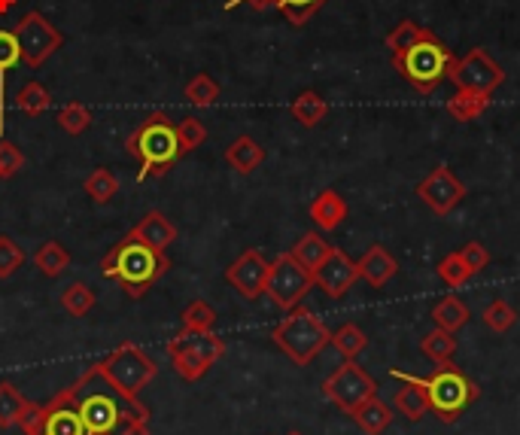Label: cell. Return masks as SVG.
<instances>
[{
  "mask_svg": "<svg viewBox=\"0 0 520 435\" xmlns=\"http://www.w3.org/2000/svg\"><path fill=\"white\" fill-rule=\"evenodd\" d=\"M70 399L77 402L80 417L86 423L89 432H101V435H116L128 420H143L150 423V408H146L137 396L122 393L101 369L98 362L89 366L80 381H73L67 387Z\"/></svg>",
  "mask_w": 520,
  "mask_h": 435,
  "instance_id": "cell-1",
  "label": "cell"
},
{
  "mask_svg": "<svg viewBox=\"0 0 520 435\" xmlns=\"http://www.w3.org/2000/svg\"><path fill=\"white\" fill-rule=\"evenodd\" d=\"M168 268H171L168 253L131 241L128 235L116 241L113 250L101 259V274L113 280L128 299H143Z\"/></svg>",
  "mask_w": 520,
  "mask_h": 435,
  "instance_id": "cell-2",
  "label": "cell"
},
{
  "mask_svg": "<svg viewBox=\"0 0 520 435\" xmlns=\"http://www.w3.org/2000/svg\"><path fill=\"white\" fill-rule=\"evenodd\" d=\"M125 150L128 156L140 162V174H137L140 183L146 177H165L183 156L180 140H177V125L162 110L150 113L128 134Z\"/></svg>",
  "mask_w": 520,
  "mask_h": 435,
  "instance_id": "cell-3",
  "label": "cell"
},
{
  "mask_svg": "<svg viewBox=\"0 0 520 435\" xmlns=\"http://www.w3.org/2000/svg\"><path fill=\"white\" fill-rule=\"evenodd\" d=\"M393 67H396V74L405 83H411L417 92L432 95L444 80H451L454 67H457V55L444 46L435 34H429L420 43L408 46L405 52H396Z\"/></svg>",
  "mask_w": 520,
  "mask_h": 435,
  "instance_id": "cell-4",
  "label": "cell"
},
{
  "mask_svg": "<svg viewBox=\"0 0 520 435\" xmlns=\"http://www.w3.org/2000/svg\"><path fill=\"white\" fill-rule=\"evenodd\" d=\"M329 338H332V332L326 329V323L308 308H292L289 317H283L271 329V341L295 362V366H311V362L326 350Z\"/></svg>",
  "mask_w": 520,
  "mask_h": 435,
  "instance_id": "cell-5",
  "label": "cell"
},
{
  "mask_svg": "<svg viewBox=\"0 0 520 435\" xmlns=\"http://www.w3.org/2000/svg\"><path fill=\"white\" fill-rule=\"evenodd\" d=\"M426 384V396H429V411L441 420V423H457L478 399V384L460 369V366H438L429 378H423Z\"/></svg>",
  "mask_w": 520,
  "mask_h": 435,
  "instance_id": "cell-6",
  "label": "cell"
},
{
  "mask_svg": "<svg viewBox=\"0 0 520 435\" xmlns=\"http://www.w3.org/2000/svg\"><path fill=\"white\" fill-rule=\"evenodd\" d=\"M98 369L128 396H137L146 384H153L159 375V366L153 356H146L137 344L122 341L113 347L104 359H98Z\"/></svg>",
  "mask_w": 520,
  "mask_h": 435,
  "instance_id": "cell-7",
  "label": "cell"
},
{
  "mask_svg": "<svg viewBox=\"0 0 520 435\" xmlns=\"http://www.w3.org/2000/svg\"><path fill=\"white\" fill-rule=\"evenodd\" d=\"M311 289H314V274L305 265L295 262L292 253H280L271 262V271H268V280H265V293L277 308H283V311L299 308Z\"/></svg>",
  "mask_w": 520,
  "mask_h": 435,
  "instance_id": "cell-8",
  "label": "cell"
},
{
  "mask_svg": "<svg viewBox=\"0 0 520 435\" xmlns=\"http://www.w3.org/2000/svg\"><path fill=\"white\" fill-rule=\"evenodd\" d=\"M323 396L332 405H338L344 414H353L362 402H368L371 396H378V384L362 366H356V359H347L341 369H335L323 381Z\"/></svg>",
  "mask_w": 520,
  "mask_h": 435,
  "instance_id": "cell-9",
  "label": "cell"
},
{
  "mask_svg": "<svg viewBox=\"0 0 520 435\" xmlns=\"http://www.w3.org/2000/svg\"><path fill=\"white\" fill-rule=\"evenodd\" d=\"M19 49H22V61L28 67H43L61 46H64V34L37 10L25 13L19 19V25L13 28Z\"/></svg>",
  "mask_w": 520,
  "mask_h": 435,
  "instance_id": "cell-10",
  "label": "cell"
},
{
  "mask_svg": "<svg viewBox=\"0 0 520 435\" xmlns=\"http://www.w3.org/2000/svg\"><path fill=\"white\" fill-rule=\"evenodd\" d=\"M505 80V70L493 61V55L487 49H472L463 58H457V67L451 74V83L457 89L466 92H478V95H493Z\"/></svg>",
  "mask_w": 520,
  "mask_h": 435,
  "instance_id": "cell-11",
  "label": "cell"
},
{
  "mask_svg": "<svg viewBox=\"0 0 520 435\" xmlns=\"http://www.w3.org/2000/svg\"><path fill=\"white\" fill-rule=\"evenodd\" d=\"M417 195L420 201L438 213V216H448L463 198H466V186L460 183V177L448 168V165H438L432 174H426L420 183H417Z\"/></svg>",
  "mask_w": 520,
  "mask_h": 435,
  "instance_id": "cell-12",
  "label": "cell"
},
{
  "mask_svg": "<svg viewBox=\"0 0 520 435\" xmlns=\"http://www.w3.org/2000/svg\"><path fill=\"white\" fill-rule=\"evenodd\" d=\"M271 262L259 253V250H244L229 268H226V280L238 289V293L250 302H256L265 293V280H268Z\"/></svg>",
  "mask_w": 520,
  "mask_h": 435,
  "instance_id": "cell-13",
  "label": "cell"
},
{
  "mask_svg": "<svg viewBox=\"0 0 520 435\" xmlns=\"http://www.w3.org/2000/svg\"><path fill=\"white\" fill-rule=\"evenodd\" d=\"M356 280H359L356 262L344 250H338V247H332L326 262L314 271V286H320L329 299H341L344 293H350V286Z\"/></svg>",
  "mask_w": 520,
  "mask_h": 435,
  "instance_id": "cell-14",
  "label": "cell"
},
{
  "mask_svg": "<svg viewBox=\"0 0 520 435\" xmlns=\"http://www.w3.org/2000/svg\"><path fill=\"white\" fill-rule=\"evenodd\" d=\"M40 435H89L77 402L70 399L67 390H61L58 396H52V402L46 405V420Z\"/></svg>",
  "mask_w": 520,
  "mask_h": 435,
  "instance_id": "cell-15",
  "label": "cell"
},
{
  "mask_svg": "<svg viewBox=\"0 0 520 435\" xmlns=\"http://www.w3.org/2000/svg\"><path fill=\"white\" fill-rule=\"evenodd\" d=\"M128 238L131 241H140L146 247H153V250L168 253V247L177 241V226L168 220L162 210H146L140 220H137V226L128 232Z\"/></svg>",
  "mask_w": 520,
  "mask_h": 435,
  "instance_id": "cell-16",
  "label": "cell"
},
{
  "mask_svg": "<svg viewBox=\"0 0 520 435\" xmlns=\"http://www.w3.org/2000/svg\"><path fill=\"white\" fill-rule=\"evenodd\" d=\"M390 378H396L402 387L396 390V396H393V408L402 414V417H408L411 423H417V420H423L426 414H429V396H426V384H423V378H414V375H402V372H390Z\"/></svg>",
  "mask_w": 520,
  "mask_h": 435,
  "instance_id": "cell-17",
  "label": "cell"
},
{
  "mask_svg": "<svg viewBox=\"0 0 520 435\" xmlns=\"http://www.w3.org/2000/svg\"><path fill=\"white\" fill-rule=\"evenodd\" d=\"M356 271H359V277L368 283V286H375V289H381V286H387L393 277H396V271H399V265H396V259L384 250V247H368L365 250V256L356 262Z\"/></svg>",
  "mask_w": 520,
  "mask_h": 435,
  "instance_id": "cell-18",
  "label": "cell"
},
{
  "mask_svg": "<svg viewBox=\"0 0 520 435\" xmlns=\"http://www.w3.org/2000/svg\"><path fill=\"white\" fill-rule=\"evenodd\" d=\"M308 213H311V220L317 223V229L335 232V229L347 220V201H344L335 189H323V192L311 201Z\"/></svg>",
  "mask_w": 520,
  "mask_h": 435,
  "instance_id": "cell-19",
  "label": "cell"
},
{
  "mask_svg": "<svg viewBox=\"0 0 520 435\" xmlns=\"http://www.w3.org/2000/svg\"><path fill=\"white\" fill-rule=\"evenodd\" d=\"M168 350H189V353H198L204 356L210 366H216L219 356L226 353V341H222L213 329L210 332H180L174 341H168Z\"/></svg>",
  "mask_w": 520,
  "mask_h": 435,
  "instance_id": "cell-20",
  "label": "cell"
},
{
  "mask_svg": "<svg viewBox=\"0 0 520 435\" xmlns=\"http://www.w3.org/2000/svg\"><path fill=\"white\" fill-rule=\"evenodd\" d=\"M350 417L356 420V426H359L365 435H381V432H387L390 423H393V408H390L387 402H381L378 396H371V399L362 402Z\"/></svg>",
  "mask_w": 520,
  "mask_h": 435,
  "instance_id": "cell-21",
  "label": "cell"
},
{
  "mask_svg": "<svg viewBox=\"0 0 520 435\" xmlns=\"http://www.w3.org/2000/svg\"><path fill=\"white\" fill-rule=\"evenodd\" d=\"M292 259L299 262V265H305L311 274L326 262V256L332 253V244L323 238V235H317V232H308V235H302L299 238V244H292Z\"/></svg>",
  "mask_w": 520,
  "mask_h": 435,
  "instance_id": "cell-22",
  "label": "cell"
},
{
  "mask_svg": "<svg viewBox=\"0 0 520 435\" xmlns=\"http://www.w3.org/2000/svg\"><path fill=\"white\" fill-rule=\"evenodd\" d=\"M226 162L238 171V174H253L262 162H265V150L253 137H238L232 147L226 150Z\"/></svg>",
  "mask_w": 520,
  "mask_h": 435,
  "instance_id": "cell-23",
  "label": "cell"
},
{
  "mask_svg": "<svg viewBox=\"0 0 520 435\" xmlns=\"http://www.w3.org/2000/svg\"><path fill=\"white\" fill-rule=\"evenodd\" d=\"M469 308L460 296H444L435 308H432V320L438 329H448V332H457L469 323Z\"/></svg>",
  "mask_w": 520,
  "mask_h": 435,
  "instance_id": "cell-24",
  "label": "cell"
},
{
  "mask_svg": "<svg viewBox=\"0 0 520 435\" xmlns=\"http://www.w3.org/2000/svg\"><path fill=\"white\" fill-rule=\"evenodd\" d=\"M420 350H423L432 362L444 366V362H451L454 353H457V338H454V332L435 326L432 332H426V335L420 338Z\"/></svg>",
  "mask_w": 520,
  "mask_h": 435,
  "instance_id": "cell-25",
  "label": "cell"
},
{
  "mask_svg": "<svg viewBox=\"0 0 520 435\" xmlns=\"http://www.w3.org/2000/svg\"><path fill=\"white\" fill-rule=\"evenodd\" d=\"M28 399L10 384V381H0V429H13L19 426L22 414L28 411Z\"/></svg>",
  "mask_w": 520,
  "mask_h": 435,
  "instance_id": "cell-26",
  "label": "cell"
},
{
  "mask_svg": "<svg viewBox=\"0 0 520 435\" xmlns=\"http://www.w3.org/2000/svg\"><path fill=\"white\" fill-rule=\"evenodd\" d=\"M487 107H490V95H478V92H466V89H457V95L448 101V113L457 122H472V119L484 116Z\"/></svg>",
  "mask_w": 520,
  "mask_h": 435,
  "instance_id": "cell-27",
  "label": "cell"
},
{
  "mask_svg": "<svg viewBox=\"0 0 520 435\" xmlns=\"http://www.w3.org/2000/svg\"><path fill=\"white\" fill-rule=\"evenodd\" d=\"M326 113H329V104L317 92H302V95H295V101H292V116L299 119L305 128L320 125L326 119Z\"/></svg>",
  "mask_w": 520,
  "mask_h": 435,
  "instance_id": "cell-28",
  "label": "cell"
},
{
  "mask_svg": "<svg viewBox=\"0 0 520 435\" xmlns=\"http://www.w3.org/2000/svg\"><path fill=\"white\" fill-rule=\"evenodd\" d=\"M34 265L40 268V274L46 277H61L70 268V253L58 244V241H46L40 244V250L34 253Z\"/></svg>",
  "mask_w": 520,
  "mask_h": 435,
  "instance_id": "cell-29",
  "label": "cell"
},
{
  "mask_svg": "<svg viewBox=\"0 0 520 435\" xmlns=\"http://www.w3.org/2000/svg\"><path fill=\"white\" fill-rule=\"evenodd\" d=\"M329 344L344 356V359H356L365 347H368V335L356 326V323H344L332 332Z\"/></svg>",
  "mask_w": 520,
  "mask_h": 435,
  "instance_id": "cell-30",
  "label": "cell"
},
{
  "mask_svg": "<svg viewBox=\"0 0 520 435\" xmlns=\"http://www.w3.org/2000/svg\"><path fill=\"white\" fill-rule=\"evenodd\" d=\"M168 356H171V366H174V372H177L183 381H189V384L201 381V378H204V375L213 369L204 356L189 353V350H168Z\"/></svg>",
  "mask_w": 520,
  "mask_h": 435,
  "instance_id": "cell-31",
  "label": "cell"
},
{
  "mask_svg": "<svg viewBox=\"0 0 520 435\" xmlns=\"http://www.w3.org/2000/svg\"><path fill=\"white\" fill-rule=\"evenodd\" d=\"M16 107H19L25 116H43V113L52 107V95H49L37 80H31V83H25V86L16 92Z\"/></svg>",
  "mask_w": 520,
  "mask_h": 435,
  "instance_id": "cell-32",
  "label": "cell"
},
{
  "mask_svg": "<svg viewBox=\"0 0 520 435\" xmlns=\"http://www.w3.org/2000/svg\"><path fill=\"white\" fill-rule=\"evenodd\" d=\"M61 308L70 317H86L95 308V293L86 283H70V286H64V293H61Z\"/></svg>",
  "mask_w": 520,
  "mask_h": 435,
  "instance_id": "cell-33",
  "label": "cell"
},
{
  "mask_svg": "<svg viewBox=\"0 0 520 435\" xmlns=\"http://www.w3.org/2000/svg\"><path fill=\"white\" fill-rule=\"evenodd\" d=\"M119 192V180L110 168H98L86 177V195L95 201V204H107L113 201V195Z\"/></svg>",
  "mask_w": 520,
  "mask_h": 435,
  "instance_id": "cell-34",
  "label": "cell"
},
{
  "mask_svg": "<svg viewBox=\"0 0 520 435\" xmlns=\"http://www.w3.org/2000/svg\"><path fill=\"white\" fill-rule=\"evenodd\" d=\"M432 31H426L423 25H417V22H411V19H402L390 34H387V49L396 55V52H405L408 46H414V43H420L423 37H429Z\"/></svg>",
  "mask_w": 520,
  "mask_h": 435,
  "instance_id": "cell-35",
  "label": "cell"
},
{
  "mask_svg": "<svg viewBox=\"0 0 520 435\" xmlns=\"http://www.w3.org/2000/svg\"><path fill=\"white\" fill-rule=\"evenodd\" d=\"M438 277H441V283L444 286H451V289H457V286H463V283H469L472 277H475V271L463 262V256L460 253H451V256H444L441 262H438Z\"/></svg>",
  "mask_w": 520,
  "mask_h": 435,
  "instance_id": "cell-36",
  "label": "cell"
},
{
  "mask_svg": "<svg viewBox=\"0 0 520 435\" xmlns=\"http://www.w3.org/2000/svg\"><path fill=\"white\" fill-rule=\"evenodd\" d=\"M329 4V0H274V7L295 25V28H302L317 10H323Z\"/></svg>",
  "mask_w": 520,
  "mask_h": 435,
  "instance_id": "cell-37",
  "label": "cell"
},
{
  "mask_svg": "<svg viewBox=\"0 0 520 435\" xmlns=\"http://www.w3.org/2000/svg\"><path fill=\"white\" fill-rule=\"evenodd\" d=\"M55 122L67 131V134H83L89 125H92V113H89V107L86 104H80V101H70V104H64L61 110H58V116H55Z\"/></svg>",
  "mask_w": 520,
  "mask_h": 435,
  "instance_id": "cell-38",
  "label": "cell"
},
{
  "mask_svg": "<svg viewBox=\"0 0 520 435\" xmlns=\"http://www.w3.org/2000/svg\"><path fill=\"white\" fill-rule=\"evenodd\" d=\"M186 101H189L192 107H198V110L213 107V104L219 101V86L213 83V77L198 74V77L189 80V86H186Z\"/></svg>",
  "mask_w": 520,
  "mask_h": 435,
  "instance_id": "cell-39",
  "label": "cell"
},
{
  "mask_svg": "<svg viewBox=\"0 0 520 435\" xmlns=\"http://www.w3.org/2000/svg\"><path fill=\"white\" fill-rule=\"evenodd\" d=\"M484 323H487V329L490 332H496V335H505L514 323H517V311L505 302V299H493L487 308H484Z\"/></svg>",
  "mask_w": 520,
  "mask_h": 435,
  "instance_id": "cell-40",
  "label": "cell"
},
{
  "mask_svg": "<svg viewBox=\"0 0 520 435\" xmlns=\"http://www.w3.org/2000/svg\"><path fill=\"white\" fill-rule=\"evenodd\" d=\"M180 320H183V329H186V332H210L213 323H216V311H213L204 299H195V302L180 314Z\"/></svg>",
  "mask_w": 520,
  "mask_h": 435,
  "instance_id": "cell-41",
  "label": "cell"
},
{
  "mask_svg": "<svg viewBox=\"0 0 520 435\" xmlns=\"http://www.w3.org/2000/svg\"><path fill=\"white\" fill-rule=\"evenodd\" d=\"M177 140H180V150H183V156H186V153H192V150H198L201 143L207 140V128H204V122H201V119H195V116L180 119V122H177Z\"/></svg>",
  "mask_w": 520,
  "mask_h": 435,
  "instance_id": "cell-42",
  "label": "cell"
},
{
  "mask_svg": "<svg viewBox=\"0 0 520 435\" xmlns=\"http://www.w3.org/2000/svg\"><path fill=\"white\" fill-rule=\"evenodd\" d=\"M22 265H25V250L10 235H0V280L13 277Z\"/></svg>",
  "mask_w": 520,
  "mask_h": 435,
  "instance_id": "cell-43",
  "label": "cell"
},
{
  "mask_svg": "<svg viewBox=\"0 0 520 435\" xmlns=\"http://www.w3.org/2000/svg\"><path fill=\"white\" fill-rule=\"evenodd\" d=\"M25 168V156L13 140L0 137V180H13Z\"/></svg>",
  "mask_w": 520,
  "mask_h": 435,
  "instance_id": "cell-44",
  "label": "cell"
},
{
  "mask_svg": "<svg viewBox=\"0 0 520 435\" xmlns=\"http://www.w3.org/2000/svg\"><path fill=\"white\" fill-rule=\"evenodd\" d=\"M22 61V49L13 31H0V74H7Z\"/></svg>",
  "mask_w": 520,
  "mask_h": 435,
  "instance_id": "cell-45",
  "label": "cell"
},
{
  "mask_svg": "<svg viewBox=\"0 0 520 435\" xmlns=\"http://www.w3.org/2000/svg\"><path fill=\"white\" fill-rule=\"evenodd\" d=\"M460 256H463V262L478 274V271H484L487 265H490V250L481 244V241H469V244H463V250H457Z\"/></svg>",
  "mask_w": 520,
  "mask_h": 435,
  "instance_id": "cell-46",
  "label": "cell"
},
{
  "mask_svg": "<svg viewBox=\"0 0 520 435\" xmlns=\"http://www.w3.org/2000/svg\"><path fill=\"white\" fill-rule=\"evenodd\" d=\"M7 128V74H0V137Z\"/></svg>",
  "mask_w": 520,
  "mask_h": 435,
  "instance_id": "cell-47",
  "label": "cell"
},
{
  "mask_svg": "<svg viewBox=\"0 0 520 435\" xmlns=\"http://www.w3.org/2000/svg\"><path fill=\"white\" fill-rule=\"evenodd\" d=\"M238 4H253L256 10H265V7H274V0H229L226 7L232 10V7H238Z\"/></svg>",
  "mask_w": 520,
  "mask_h": 435,
  "instance_id": "cell-48",
  "label": "cell"
},
{
  "mask_svg": "<svg viewBox=\"0 0 520 435\" xmlns=\"http://www.w3.org/2000/svg\"><path fill=\"white\" fill-rule=\"evenodd\" d=\"M16 7V0H0V16H7Z\"/></svg>",
  "mask_w": 520,
  "mask_h": 435,
  "instance_id": "cell-49",
  "label": "cell"
},
{
  "mask_svg": "<svg viewBox=\"0 0 520 435\" xmlns=\"http://www.w3.org/2000/svg\"><path fill=\"white\" fill-rule=\"evenodd\" d=\"M286 435H302V432H286Z\"/></svg>",
  "mask_w": 520,
  "mask_h": 435,
  "instance_id": "cell-50",
  "label": "cell"
},
{
  "mask_svg": "<svg viewBox=\"0 0 520 435\" xmlns=\"http://www.w3.org/2000/svg\"><path fill=\"white\" fill-rule=\"evenodd\" d=\"M89 435H101V432H89Z\"/></svg>",
  "mask_w": 520,
  "mask_h": 435,
  "instance_id": "cell-51",
  "label": "cell"
}]
</instances>
